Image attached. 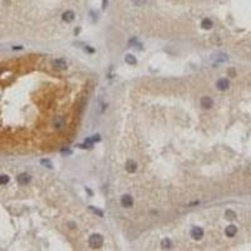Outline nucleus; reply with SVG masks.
Returning <instances> with one entry per match:
<instances>
[{"label": "nucleus", "instance_id": "1", "mask_svg": "<svg viewBox=\"0 0 251 251\" xmlns=\"http://www.w3.org/2000/svg\"><path fill=\"white\" fill-rule=\"evenodd\" d=\"M103 245V237L99 234H93L89 237V246L93 249H99Z\"/></svg>", "mask_w": 251, "mask_h": 251}, {"label": "nucleus", "instance_id": "2", "mask_svg": "<svg viewBox=\"0 0 251 251\" xmlns=\"http://www.w3.org/2000/svg\"><path fill=\"white\" fill-rule=\"evenodd\" d=\"M216 88L219 90H226L230 88V81L227 78H220L216 82Z\"/></svg>", "mask_w": 251, "mask_h": 251}, {"label": "nucleus", "instance_id": "3", "mask_svg": "<svg viewBox=\"0 0 251 251\" xmlns=\"http://www.w3.org/2000/svg\"><path fill=\"white\" fill-rule=\"evenodd\" d=\"M191 236L195 240H201L202 236H203V230L200 226H195L191 229Z\"/></svg>", "mask_w": 251, "mask_h": 251}, {"label": "nucleus", "instance_id": "4", "mask_svg": "<svg viewBox=\"0 0 251 251\" xmlns=\"http://www.w3.org/2000/svg\"><path fill=\"white\" fill-rule=\"evenodd\" d=\"M121 203H122L123 207L129 208V207H132V205H133V199H132L129 195H124L121 199Z\"/></svg>", "mask_w": 251, "mask_h": 251}, {"label": "nucleus", "instance_id": "5", "mask_svg": "<svg viewBox=\"0 0 251 251\" xmlns=\"http://www.w3.org/2000/svg\"><path fill=\"white\" fill-rule=\"evenodd\" d=\"M214 105V101L212 98H210V97H203L201 99V107L205 108V109H210L211 107Z\"/></svg>", "mask_w": 251, "mask_h": 251}, {"label": "nucleus", "instance_id": "6", "mask_svg": "<svg viewBox=\"0 0 251 251\" xmlns=\"http://www.w3.org/2000/svg\"><path fill=\"white\" fill-rule=\"evenodd\" d=\"M30 180H32V177L28 173H21V175L18 176V181H19L20 184H23V186H24V184H28L30 182Z\"/></svg>", "mask_w": 251, "mask_h": 251}, {"label": "nucleus", "instance_id": "7", "mask_svg": "<svg viewBox=\"0 0 251 251\" xmlns=\"http://www.w3.org/2000/svg\"><path fill=\"white\" fill-rule=\"evenodd\" d=\"M62 19H63L65 23H70V21H73V20H74V13L70 11V10H67L65 13H63Z\"/></svg>", "mask_w": 251, "mask_h": 251}, {"label": "nucleus", "instance_id": "8", "mask_svg": "<svg viewBox=\"0 0 251 251\" xmlns=\"http://www.w3.org/2000/svg\"><path fill=\"white\" fill-rule=\"evenodd\" d=\"M126 169H127V172H129V173L136 172V169H137V163H136L135 161H132V160L127 161V163H126Z\"/></svg>", "mask_w": 251, "mask_h": 251}, {"label": "nucleus", "instance_id": "9", "mask_svg": "<svg viewBox=\"0 0 251 251\" xmlns=\"http://www.w3.org/2000/svg\"><path fill=\"white\" fill-rule=\"evenodd\" d=\"M51 64L58 69H64L65 67H67V62H65L64 59H54L51 62Z\"/></svg>", "mask_w": 251, "mask_h": 251}, {"label": "nucleus", "instance_id": "10", "mask_svg": "<svg viewBox=\"0 0 251 251\" xmlns=\"http://www.w3.org/2000/svg\"><path fill=\"white\" fill-rule=\"evenodd\" d=\"M236 232H237V227H236L235 225H230V226H227L226 230H225V234H226L227 237H234V236L236 235Z\"/></svg>", "mask_w": 251, "mask_h": 251}, {"label": "nucleus", "instance_id": "11", "mask_svg": "<svg viewBox=\"0 0 251 251\" xmlns=\"http://www.w3.org/2000/svg\"><path fill=\"white\" fill-rule=\"evenodd\" d=\"M212 25H214V23L211 21V19H208V18H205V19L201 21V26H202L203 29H207V30L212 28Z\"/></svg>", "mask_w": 251, "mask_h": 251}, {"label": "nucleus", "instance_id": "12", "mask_svg": "<svg viewBox=\"0 0 251 251\" xmlns=\"http://www.w3.org/2000/svg\"><path fill=\"white\" fill-rule=\"evenodd\" d=\"M124 60H126V63L129 64V65H135V64L137 63V59H136L133 55H132V54H127L126 58H124Z\"/></svg>", "mask_w": 251, "mask_h": 251}, {"label": "nucleus", "instance_id": "13", "mask_svg": "<svg viewBox=\"0 0 251 251\" xmlns=\"http://www.w3.org/2000/svg\"><path fill=\"white\" fill-rule=\"evenodd\" d=\"M214 59L217 60V62H226L229 59V57L226 54H219L217 57H214Z\"/></svg>", "mask_w": 251, "mask_h": 251}, {"label": "nucleus", "instance_id": "14", "mask_svg": "<svg viewBox=\"0 0 251 251\" xmlns=\"http://www.w3.org/2000/svg\"><path fill=\"white\" fill-rule=\"evenodd\" d=\"M225 215H226V219H227V220H234V219L236 217V214L234 212V211H231V210H227Z\"/></svg>", "mask_w": 251, "mask_h": 251}, {"label": "nucleus", "instance_id": "15", "mask_svg": "<svg viewBox=\"0 0 251 251\" xmlns=\"http://www.w3.org/2000/svg\"><path fill=\"white\" fill-rule=\"evenodd\" d=\"M161 245H162V247H163V249H171V246H172V244H171V241H169L168 239L162 240Z\"/></svg>", "mask_w": 251, "mask_h": 251}, {"label": "nucleus", "instance_id": "16", "mask_svg": "<svg viewBox=\"0 0 251 251\" xmlns=\"http://www.w3.org/2000/svg\"><path fill=\"white\" fill-rule=\"evenodd\" d=\"M8 182H9V176H6V175L0 176V184H6Z\"/></svg>", "mask_w": 251, "mask_h": 251}, {"label": "nucleus", "instance_id": "17", "mask_svg": "<svg viewBox=\"0 0 251 251\" xmlns=\"http://www.w3.org/2000/svg\"><path fill=\"white\" fill-rule=\"evenodd\" d=\"M89 208H90V211H93V212H94V214H96L97 216H99V217H102V216H103V212H102L101 210H98V208H94V207H92V206H90Z\"/></svg>", "mask_w": 251, "mask_h": 251}, {"label": "nucleus", "instance_id": "18", "mask_svg": "<svg viewBox=\"0 0 251 251\" xmlns=\"http://www.w3.org/2000/svg\"><path fill=\"white\" fill-rule=\"evenodd\" d=\"M146 2L147 0H132V3H133L136 6H141L143 4H146Z\"/></svg>", "mask_w": 251, "mask_h": 251}, {"label": "nucleus", "instance_id": "19", "mask_svg": "<svg viewBox=\"0 0 251 251\" xmlns=\"http://www.w3.org/2000/svg\"><path fill=\"white\" fill-rule=\"evenodd\" d=\"M42 163L43 165H45V167H48V168H51V163L48 161V160H42Z\"/></svg>", "mask_w": 251, "mask_h": 251}, {"label": "nucleus", "instance_id": "20", "mask_svg": "<svg viewBox=\"0 0 251 251\" xmlns=\"http://www.w3.org/2000/svg\"><path fill=\"white\" fill-rule=\"evenodd\" d=\"M105 4H107V0H103V6H105Z\"/></svg>", "mask_w": 251, "mask_h": 251}]
</instances>
